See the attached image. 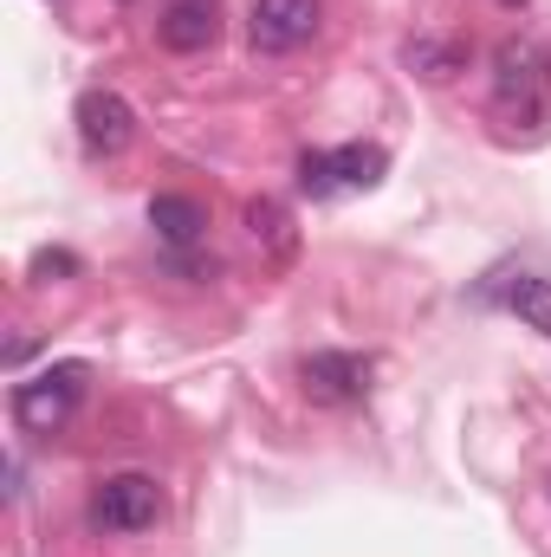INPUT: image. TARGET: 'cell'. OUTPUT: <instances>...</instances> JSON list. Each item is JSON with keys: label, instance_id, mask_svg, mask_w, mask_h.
<instances>
[{"label": "cell", "instance_id": "1", "mask_svg": "<svg viewBox=\"0 0 551 557\" xmlns=\"http://www.w3.org/2000/svg\"><path fill=\"white\" fill-rule=\"evenodd\" d=\"M85 383H91V370H85V363H46L39 376L13 383L7 409H13V421H20L26 434H59L65 421L78 416V403H85Z\"/></svg>", "mask_w": 551, "mask_h": 557}, {"label": "cell", "instance_id": "2", "mask_svg": "<svg viewBox=\"0 0 551 557\" xmlns=\"http://www.w3.org/2000/svg\"><path fill=\"white\" fill-rule=\"evenodd\" d=\"M493 98H500V111L546 117L551 111V46H539V39H506L493 52Z\"/></svg>", "mask_w": 551, "mask_h": 557}, {"label": "cell", "instance_id": "3", "mask_svg": "<svg viewBox=\"0 0 551 557\" xmlns=\"http://www.w3.org/2000/svg\"><path fill=\"white\" fill-rule=\"evenodd\" d=\"M156 519H162V486L149 473H111V480H98V493H91V525L98 532L131 539V532H149Z\"/></svg>", "mask_w": 551, "mask_h": 557}, {"label": "cell", "instance_id": "4", "mask_svg": "<svg viewBox=\"0 0 551 557\" xmlns=\"http://www.w3.org/2000/svg\"><path fill=\"white\" fill-rule=\"evenodd\" d=\"M311 33H318V0H254L247 7V39L267 59H285V52L311 46Z\"/></svg>", "mask_w": 551, "mask_h": 557}, {"label": "cell", "instance_id": "5", "mask_svg": "<svg viewBox=\"0 0 551 557\" xmlns=\"http://www.w3.org/2000/svg\"><path fill=\"white\" fill-rule=\"evenodd\" d=\"M298 383H305L311 403L351 409V403H364V389H370V363L351 357V350H311V357L298 363Z\"/></svg>", "mask_w": 551, "mask_h": 557}, {"label": "cell", "instance_id": "6", "mask_svg": "<svg viewBox=\"0 0 551 557\" xmlns=\"http://www.w3.org/2000/svg\"><path fill=\"white\" fill-rule=\"evenodd\" d=\"M383 175V149L370 143H351V149H318L298 162V182L305 195H338V188H370Z\"/></svg>", "mask_w": 551, "mask_h": 557}, {"label": "cell", "instance_id": "7", "mask_svg": "<svg viewBox=\"0 0 551 557\" xmlns=\"http://www.w3.org/2000/svg\"><path fill=\"white\" fill-rule=\"evenodd\" d=\"M72 124H78L85 156H124L131 137H137V111H131L118 91H85L78 111H72Z\"/></svg>", "mask_w": 551, "mask_h": 557}, {"label": "cell", "instance_id": "8", "mask_svg": "<svg viewBox=\"0 0 551 557\" xmlns=\"http://www.w3.org/2000/svg\"><path fill=\"white\" fill-rule=\"evenodd\" d=\"M156 39L169 52H208L221 39V0H162L156 7Z\"/></svg>", "mask_w": 551, "mask_h": 557}, {"label": "cell", "instance_id": "9", "mask_svg": "<svg viewBox=\"0 0 551 557\" xmlns=\"http://www.w3.org/2000/svg\"><path fill=\"white\" fill-rule=\"evenodd\" d=\"M149 227H156V240H169V247H195V240L208 234V214H201V201H188V195H156V201H149Z\"/></svg>", "mask_w": 551, "mask_h": 557}, {"label": "cell", "instance_id": "10", "mask_svg": "<svg viewBox=\"0 0 551 557\" xmlns=\"http://www.w3.org/2000/svg\"><path fill=\"white\" fill-rule=\"evenodd\" d=\"M247 234H254V247H267L273 260H292V247H298L292 214H285V201H273V195L247 201Z\"/></svg>", "mask_w": 551, "mask_h": 557}, {"label": "cell", "instance_id": "11", "mask_svg": "<svg viewBox=\"0 0 551 557\" xmlns=\"http://www.w3.org/2000/svg\"><path fill=\"white\" fill-rule=\"evenodd\" d=\"M506 305H513L532 331H546V337H551V278L513 273V278H506Z\"/></svg>", "mask_w": 551, "mask_h": 557}, {"label": "cell", "instance_id": "12", "mask_svg": "<svg viewBox=\"0 0 551 557\" xmlns=\"http://www.w3.org/2000/svg\"><path fill=\"white\" fill-rule=\"evenodd\" d=\"M409 65H421V78H448V72L461 65V52H454V46H434V39H415Z\"/></svg>", "mask_w": 551, "mask_h": 557}, {"label": "cell", "instance_id": "13", "mask_svg": "<svg viewBox=\"0 0 551 557\" xmlns=\"http://www.w3.org/2000/svg\"><path fill=\"white\" fill-rule=\"evenodd\" d=\"M52 273H78V260H72V253H33V278L46 285Z\"/></svg>", "mask_w": 551, "mask_h": 557}, {"label": "cell", "instance_id": "14", "mask_svg": "<svg viewBox=\"0 0 551 557\" xmlns=\"http://www.w3.org/2000/svg\"><path fill=\"white\" fill-rule=\"evenodd\" d=\"M506 7H519V0H506Z\"/></svg>", "mask_w": 551, "mask_h": 557}, {"label": "cell", "instance_id": "15", "mask_svg": "<svg viewBox=\"0 0 551 557\" xmlns=\"http://www.w3.org/2000/svg\"><path fill=\"white\" fill-rule=\"evenodd\" d=\"M546 486H551V480H546Z\"/></svg>", "mask_w": 551, "mask_h": 557}]
</instances>
